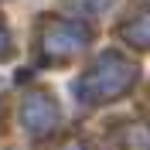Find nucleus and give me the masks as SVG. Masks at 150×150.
I'll return each instance as SVG.
<instances>
[{
  "instance_id": "f257e3e1",
  "label": "nucleus",
  "mask_w": 150,
  "mask_h": 150,
  "mask_svg": "<svg viewBox=\"0 0 150 150\" xmlns=\"http://www.w3.org/2000/svg\"><path fill=\"white\" fill-rule=\"evenodd\" d=\"M133 75H137V68H133L130 62H123L120 55H106L82 85H89L99 99H109V96H120L123 89L133 82Z\"/></svg>"
},
{
  "instance_id": "f03ea898",
  "label": "nucleus",
  "mask_w": 150,
  "mask_h": 150,
  "mask_svg": "<svg viewBox=\"0 0 150 150\" xmlns=\"http://www.w3.org/2000/svg\"><path fill=\"white\" fill-rule=\"evenodd\" d=\"M55 106H51V99H45V96H31L28 103H24V109H21V120H24V126H28L31 133H41L48 130V126H55Z\"/></svg>"
},
{
  "instance_id": "20e7f679",
  "label": "nucleus",
  "mask_w": 150,
  "mask_h": 150,
  "mask_svg": "<svg viewBox=\"0 0 150 150\" xmlns=\"http://www.w3.org/2000/svg\"><path fill=\"white\" fill-rule=\"evenodd\" d=\"M126 38L137 41V45H147L150 48V17H143V21H137L133 28H126Z\"/></svg>"
},
{
  "instance_id": "7ed1b4c3",
  "label": "nucleus",
  "mask_w": 150,
  "mask_h": 150,
  "mask_svg": "<svg viewBox=\"0 0 150 150\" xmlns=\"http://www.w3.org/2000/svg\"><path fill=\"white\" fill-rule=\"evenodd\" d=\"M48 48H51V51H75V48H82V31L75 28V24L58 21V24H51V31H48Z\"/></svg>"
},
{
  "instance_id": "39448f33",
  "label": "nucleus",
  "mask_w": 150,
  "mask_h": 150,
  "mask_svg": "<svg viewBox=\"0 0 150 150\" xmlns=\"http://www.w3.org/2000/svg\"><path fill=\"white\" fill-rule=\"evenodd\" d=\"M4 51H7V34L0 31V55H4Z\"/></svg>"
}]
</instances>
